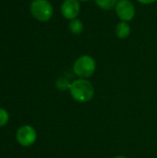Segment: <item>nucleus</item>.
I'll return each mask as SVG.
<instances>
[{
  "mask_svg": "<svg viewBox=\"0 0 157 158\" xmlns=\"http://www.w3.org/2000/svg\"><path fill=\"white\" fill-rule=\"evenodd\" d=\"M71 97L79 103H88L94 96V87L87 79L78 78L71 82L69 89Z\"/></svg>",
  "mask_w": 157,
  "mask_h": 158,
  "instance_id": "1",
  "label": "nucleus"
},
{
  "mask_svg": "<svg viewBox=\"0 0 157 158\" xmlns=\"http://www.w3.org/2000/svg\"><path fill=\"white\" fill-rule=\"evenodd\" d=\"M96 69L94 58L88 55L79 56L73 64V72L81 79H88L93 75Z\"/></svg>",
  "mask_w": 157,
  "mask_h": 158,
  "instance_id": "2",
  "label": "nucleus"
},
{
  "mask_svg": "<svg viewBox=\"0 0 157 158\" xmlns=\"http://www.w3.org/2000/svg\"><path fill=\"white\" fill-rule=\"evenodd\" d=\"M30 11L34 19L42 22L48 21L54 14L53 6L48 0H33L30 6Z\"/></svg>",
  "mask_w": 157,
  "mask_h": 158,
  "instance_id": "3",
  "label": "nucleus"
},
{
  "mask_svg": "<svg viewBox=\"0 0 157 158\" xmlns=\"http://www.w3.org/2000/svg\"><path fill=\"white\" fill-rule=\"evenodd\" d=\"M117 16L121 21H130L135 17V6L130 0H119L115 7Z\"/></svg>",
  "mask_w": 157,
  "mask_h": 158,
  "instance_id": "4",
  "label": "nucleus"
},
{
  "mask_svg": "<svg viewBox=\"0 0 157 158\" xmlns=\"http://www.w3.org/2000/svg\"><path fill=\"white\" fill-rule=\"evenodd\" d=\"M36 138V131L30 125H24L17 131V141L22 146L28 147L32 145L35 143Z\"/></svg>",
  "mask_w": 157,
  "mask_h": 158,
  "instance_id": "5",
  "label": "nucleus"
},
{
  "mask_svg": "<svg viewBox=\"0 0 157 158\" xmlns=\"http://www.w3.org/2000/svg\"><path fill=\"white\" fill-rule=\"evenodd\" d=\"M81 12V5L79 0H64L61 6L62 16L69 20L77 19Z\"/></svg>",
  "mask_w": 157,
  "mask_h": 158,
  "instance_id": "6",
  "label": "nucleus"
},
{
  "mask_svg": "<svg viewBox=\"0 0 157 158\" xmlns=\"http://www.w3.org/2000/svg\"><path fill=\"white\" fill-rule=\"evenodd\" d=\"M115 32L118 38L126 39L130 34V26L126 21H120L117 24L115 28Z\"/></svg>",
  "mask_w": 157,
  "mask_h": 158,
  "instance_id": "7",
  "label": "nucleus"
},
{
  "mask_svg": "<svg viewBox=\"0 0 157 158\" xmlns=\"http://www.w3.org/2000/svg\"><path fill=\"white\" fill-rule=\"evenodd\" d=\"M69 31L74 35H79L83 31V23L80 19H74L69 21Z\"/></svg>",
  "mask_w": 157,
  "mask_h": 158,
  "instance_id": "8",
  "label": "nucleus"
},
{
  "mask_svg": "<svg viewBox=\"0 0 157 158\" xmlns=\"http://www.w3.org/2000/svg\"><path fill=\"white\" fill-rule=\"evenodd\" d=\"M119 0H94L98 7L104 10H110L116 7Z\"/></svg>",
  "mask_w": 157,
  "mask_h": 158,
  "instance_id": "9",
  "label": "nucleus"
},
{
  "mask_svg": "<svg viewBox=\"0 0 157 158\" xmlns=\"http://www.w3.org/2000/svg\"><path fill=\"white\" fill-rule=\"evenodd\" d=\"M71 82L72 81H70L68 78H66V77H60L56 81V87L57 88V90H59L61 92L69 91L70 86H71Z\"/></svg>",
  "mask_w": 157,
  "mask_h": 158,
  "instance_id": "10",
  "label": "nucleus"
},
{
  "mask_svg": "<svg viewBox=\"0 0 157 158\" xmlns=\"http://www.w3.org/2000/svg\"><path fill=\"white\" fill-rule=\"evenodd\" d=\"M8 118H9V116H8L7 111L3 108H0V127L5 126L7 123Z\"/></svg>",
  "mask_w": 157,
  "mask_h": 158,
  "instance_id": "11",
  "label": "nucleus"
},
{
  "mask_svg": "<svg viewBox=\"0 0 157 158\" xmlns=\"http://www.w3.org/2000/svg\"><path fill=\"white\" fill-rule=\"evenodd\" d=\"M137 1L141 4H143V5H150V4L156 2L157 0H137Z\"/></svg>",
  "mask_w": 157,
  "mask_h": 158,
  "instance_id": "12",
  "label": "nucleus"
},
{
  "mask_svg": "<svg viewBox=\"0 0 157 158\" xmlns=\"http://www.w3.org/2000/svg\"><path fill=\"white\" fill-rule=\"evenodd\" d=\"M113 158H129V157L124 156H115V157H113Z\"/></svg>",
  "mask_w": 157,
  "mask_h": 158,
  "instance_id": "13",
  "label": "nucleus"
},
{
  "mask_svg": "<svg viewBox=\"0 0 157 158\" xmlns=\"http://www.w3.org/2000/svg\"><path fill=\"white\" fill-rule=\"evenodd\" d=\"M79 1H81V2H87V1H89V0H79Z\"/></svg>",
  "mask_w": 157,
  "mask_h": 158,
  "instance_id": "14",
  "label": "nucleus"
}]
</instances>
